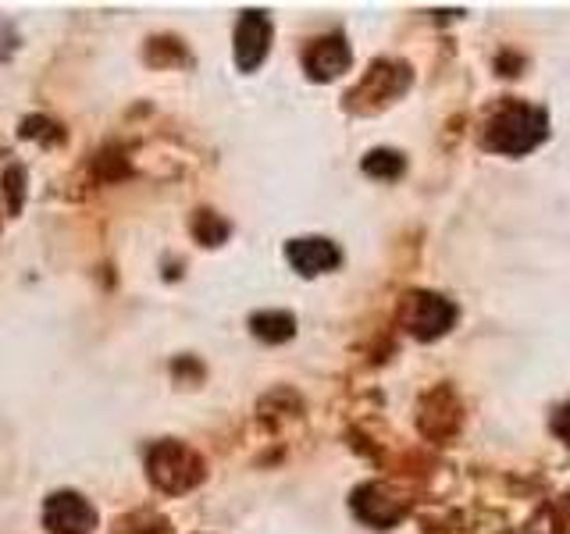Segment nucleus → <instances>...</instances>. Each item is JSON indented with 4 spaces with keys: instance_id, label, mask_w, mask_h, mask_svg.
<instances>
[{
    "instance_id": "nucleus-1",
    "label": "nucleus",
    "mask_w": 570,
    "mask_h": 534,
    "mask_svg": "<svg viewBox=\"0 0 570 534\" xmlns=\"http://www.w3.org/2000/svg\"><path fill=\"white\" fill-rule=\"evenodd\" d=\"M546 111L534 103H510L503 107L485 132V147L499 154H528L546 139Z\"/></svg>"
},
{
    "instance_id": "nucleus-2",
    "label": "nucleus",
    "mask_w": 570,
    "mask_h": 534,
    "mask_svg": "<svg viewBox=\"0 0 570 534\" xmlns=\"http://www.w3.org/2000/svg\"><path fill=\"white\" fill-rule=\"evenodd\" d=\"M147 474L154 488L168 495H183L204 481V459L196 456V449H189L186 442L168 438V442H157L147 453Z\"/></svg>"
},
{
    "instance_id": "nucleus-3",
    "label": "nucleus",
    "mask_w": 570,
    "mask_h": 534,
    "mask_svg": "<svg viewBox=\"0 0 570 534\" xmlns=\"http://www.w3.org/2000/svg\"><path fill=\"white\" fill-rule=\"evenodd\" d=\"M453 320H456V307L435 293H414L403 299V325L414 338H424V343L450 332Z\"/></svg>"
},
{
    "instance_id": "nucleus-4",
    "label": "nucleus",
    "mask_w": 570,
    "mask_h": 534,
    "mask_svg": "<svg viewBox=\"0 0 570 534\" xmlns=\"http://www.w3.org/2000/svg\"><path fill=\"white\" fill-rule=\"evenodd\" d=\"M43 527L50 534H94L97 510L79 492H53L43 503Z\"/></svg>"
},
{
    "instance_id": "nucleus-5",
    "label": "nucleus",
    "mask_w": 570,
    "mask_h": 534,
    "mask_svg": "<svg viewBox=\"0 0 570 534\" xmlns=\"http://www.w3.org/2000/svg\"><path fill=\"white\" fill-rule=\"evenodd\" d=\"M267 47H272V18L257 8L243 11L236 26V65L243 71H254L267 58Z\"/></svg>"
},
{
    "instance_id": "nucleus-6",
    "label": "nucleus",
    "mask_w": 570,
    "mask_h": 534,
    "mask_svg": "<svg viewBox=\"0 0 570 534\" xmlns=\"http://www.w3.org/2000/svg\"><path fill=\"white\" fill-rule=\"evenodd\" d=\"M353 510L371 527H392L406 506H403V498H396V492H389L385 485H364L353 492Z\"/></svg>"
},
{
    "instance_id": "nucleus-7",
    "label": "nucleus",
    "mask_w": 570,
    "mask_h": 534,
    "mask_svg": "<svg viewBox=\"0 0 570 534\" xmlns=\"http://www.w3.org/2000/svg\"><path fill=\"white\" fill-rule=\"evenodd\" d=\"M285 257H289V264L296 267L299 275H325L332 271V267L343 260L338 257V246L321 239V236H311V239H293L289 246H285Z\"/></svg>"
},
{
    "instance_id": "nucleus-8",
    "label": "nucleus",
    "mask_w": 570,
    "mask_h": 534,
    "mask_svg": "<svg viewBox=\"0 0 570 534\" xmlns=\"http://www.w3.org/2000/svg\"><path fill=\"white\" fill-rule=\"evenodd\" d=\"M303 65H307L311 79L328 82V79L343 76V71L350 68V47H346L343 36H325V40H314L307 47V58H303Z\"/></svg>"
},
{
    "instance_id": "nucleus-9",
    "label": "nucleus",
    "mask_w": 570,
    "mask_h": 534,
    "mask_svg": "<svg viewBox=\"0 0 570 534\" xmlns=\"http://www.w3.org/2000/svg\"><path fill=\"white\" fill-rule=\"evenodd\" d=\"M249 328L261 338V343H285L296 332V317L285 310H264L249 317Z\"/></svg>"
},
{
    "instance_id": "nucleus-10",
    "label": "nucleus",
    "mask_w": 570,
    "mask_h": 534,
    "mask_svg": "<svg viewBox=\"0 0 570 534\" xmlns=\"http://www.w3.org/2000/svg\"><path fill=\"white\" fill-rule=\"evenodd\" d=\"M403 168H406V160H403V154H396V150H371V154L364 157V171H367L371 178H400Z\"/></svg>"
},
{
    "instance_id": "nucleus-11",
    "label": "nucleus",
    "mask_w": 570,
    "mask_h": 534,
    "mask_svg": "<svg viewBox=\"0 0 570 534\" xmlns=\"http://www.w3.org/2000/svg\"><path fill=\"white\" fill-rule=\"evenodd\" d=\"M225 236H228V225L218 218V214H210V210L196 214V239H200L204 246H218Z\"/></svg>"
},
{
    "instance_id": "nucleus-12",
    "label": "nucleus",
    "mask_w": 570,
    "mask_h": 534,
    "mask_svg": "<svg viewBox=\"0 0 570 534\" xmlns=\"http://www.w3.org/2000/svg\"><path fill=\"white\" fill-rule=\"evenodd\" d=\"M552 427H557V435L570 445V403L560 409V414H557V421H552Z\"/></svg>"
}]
</instances>
